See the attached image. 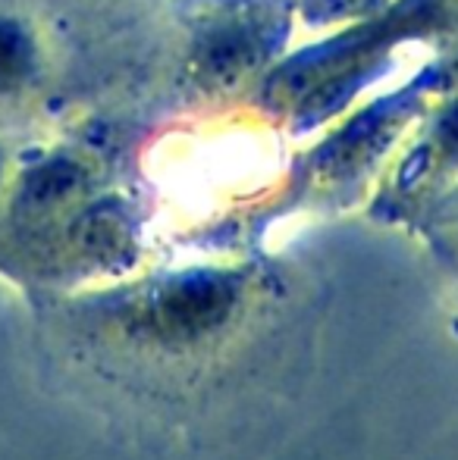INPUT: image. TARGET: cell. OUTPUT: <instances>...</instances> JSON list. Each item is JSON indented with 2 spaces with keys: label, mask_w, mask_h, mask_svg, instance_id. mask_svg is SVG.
I'll list each match as a JSON object with an SVG mask.
<instances>
[{
  "label": "cell",
  "mask_w": 458,
  "mask_h": 460,
  "mask_svg": "<svg viewBox=\"0 0 458 460\" xmlns=\"http://www.w3.org/2000/svg\"><path fill=\"white\" fill-rule=\"evenodd\" d=\"M236 304V285L223 276H189L170 282L151 304V326L173 341H192L227 323Z\"/></svg>",
  "instance_id": "obj_1"
},
{
  "label": "cell",
  "mask_w": 458,
  "mask_h": 460,
  "mask_svg": "<svg viewBox=\"0 0 458 460\" xmlns=\"http://www.w3.org/2000/svg\"><path fill=\"white\" fill-rule=\"evenodd\" d=\"M79 244L98 261H113L129 244L126 226L111 210H94L79 223Z\"/></svg>",
  "instance_id": "obj_2"
},
{
  "label": "cell",
  "mask_w": 458,
  "mask_h": 460,
  "mask_svg": "<svg viewBox=\"0 0 458 460\" xmlns=\"http://www.w3.org/2000/svg\"><path fill=\"white\" fill-rule=\"evenodd\" d=\"M79 188V170L73 164H63V160H54V164L35 170L22 185V198L25 204L31 207H50L57 200L69 198V194Z\"/></svg>",
  "instance_id": "obj_3"
},
{
  "label": "cell",
  "mask_w": 458,
  "mask_h": 460,
  "mask_svg": "<svg viewBox=\"0 0 458 460\" xmlns=\"http://www.w3.org/2000/svg\"><path fill=\"white\" fill-rule=\"evenodd\" d=\"M29 41L13 25H0V92L16 88L29 73Z\"/></svg>",
  "instance_id": "obj_4"
},
{
  "label": "cell",
  "mask_w": 458,
  "mask_h": 460,
  "mask_svg": "<svg viewBox=\"0 0 458 460\" xmlns=\"http://www.w3.org/2000/svg\"><path fill=\"white\" fill-rule=\"evenodd\" d=\"M440 145L446 154H458V107L449 110L440 122Z\"/></svg>",
  "instance_id": "obj_5"
}]
</instances>
